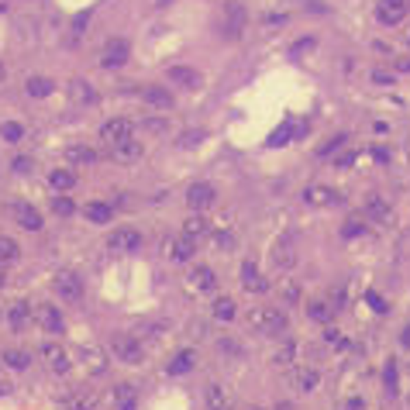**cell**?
Masks as SVG:
<instances>
[{"label":"cell","instance_id":"1","mask_svg":"<svg viewBox=\"0 0 410 410\" xmlns=\"http://www.w3.org/2000/svg\"><path fill=\"white\" fill-rule=\"evenodd\" d=\"M286 314L280 310V307H255L252 314H249V328L252 331H259V334H280V331H286Z\"/></svg>","mask_w":410,"mask_h":410},{"label":"cell","instance_id":"2","mask_svg":"<svg viewBox=\"0 0 410 410\" xmlns=\"http://www.w3.org/2000/svg\"><path fill=\"white\" fill-rule=\"evenodd\" d=\"M111 352H114L121 362H128V365H138V362L145 358L141 341H138V338H131V334H114V338H111Z\"/></svg>","mask_w":410,"mask_h":410},{"label":"cell","instance_id":"3","mask_svg":"<svg viewBox=\"0 0 410 410\" xmlns=\"http://www.w3.org/2000/svg\"><path fill=\"white\" fill-rule=\"evenodd\" d=\"M52 286H56V293H59L66 304H76V300H83V280H80L76 273H69V269L56 273Z\"/></svg>","mask_w":410,"mask_h":410},{"label":"cell","instance_id":"4","mask_svg":"<svg viewBox=\"0 0 410 410\" xmlns=\"http://www.w3.org/2000/svg\"><path fill=\"white\" fill-rule=\"evenodd\" d=\"M214 200H218V190L211 183H193L186 190V203H190V211H207L214 207Z\"/></svg>","mask_w":410,"mask_h":410},{"label":"cell","instance_id":"5","mask_svg":"<svg viewBox=\"0 0 410 410\" xmlns=\"http://www.w3.org/2000/svg\"><path fill=\"white\" fill-rule=\"evenodd\" d=\"M138 245H141V235H138L135 228H117V231H111V238H107V249L117 252V255L138 252Z\"/></svg>","mask_w":410,"mask_h":410},{"label":"cell","instance_id":"6","mask_svg":"<svg viewBox=\"0 0 410 410\" xmlns=\"http://www.w3.org/2000/svg\"><path fill=\"white\" fill-rule=\"evenodd\" d=\"M100 138H104L107 145H117V141H124V138H135V124H131L128 117H114V121H107V124L100 128Z\"/></svg>","mask_w":410,"mask_h":410},{"label":"cell","instance_id":"7","mask_svg":"<svg viewBox=\"0 0 410 410\" xmlns=\"http://www.w3.org/2000/svg\"><path fill=\"white\" fill-rule=\"evenodd\" d=\"M290 383H293V389H297V393H314V389H317V383H321V372H317V369H310V365H297V369L290 372Z\"/></svg>","mask_w":410,"mask_h":410},{"label":"cell","instance_id":"8","mask_svg":"<svg viewBox=\"0 0 410 410\" xmlns=\"http://www.w3.org/2000/svg\"><path fill=\"white\" fill-rule=\"evenodd\" d=\"M42 358L49 362V369H56V372H69V355H66V348L62 345H56V341H42Z\"/></svg>","mask_w":410,"mask_h":410},{"label":"cell","instance_id":"9","mask_svg":"<svg viewBox=\"0 0 410 410\" xmlns=\"http://www.w3.org/2000/svg\"><path fill=\"white\" fill-rule=\"evenodd\" d=\"M245 28V8L238 4V0H231V4L225 8V35L228 38H238Z\"/></svg>","mask_w":410,"mask_h":410},{"label":"cell","instance_id":"10","mask_svg":"<svg viewBox=\"0 0 410 410\" xmlns=\"http://www.w3.org/2000/svg\"><path fill=\"white\" fill-rule=\"evenodd\" d=\"M407 11H410V8H403L400 0H379V4H376V18H379L383 25H400V21L407 18Z\"/></svg>","mask_w":410,"mask_h":410},{"label":"cell","instance_id":"11","mask_svg":"<svg viewBox=\"0 0 410 410\" xmlns=\"http://www.w3.org/2000/svg\"><path fill=\"white\" fill-rule=\"evenodd\" d=\"M128 56H131L128 42H124V38H111L107 49H104V66H107V69H117V66L128 62Z\"/></svg>","mask_w":410,"mask_h":410},{"label":"cell","instance_id":"12","mask_svg":"<svg viewBox=\"0 0 410 410\" xmlns=\"http://www.w3.org/2000/svg\"><path fill=\"white\" fill-rule=\"evenodd\" d=\"M11 214H14V221H18L25 231H42V214H38L35 207H28V203H14Z\"/></svg>","mask_w":410,"mask_h":410},{"label":"cell","instance_id":"13","mask_svg":"<svg viewBox=\"0 0 410 410\" xmlns=\"http://www.w3.org/2000/svg\"><path fill=\"white\" fill-rule=\"evenodd\" d=\"M242 286H245L249 293H266V290H269V283H266V276L259 273L255 262H245V266H242Z\"/></svg>","mask_w":410,"mask_h":410},{"label":"cell","instance_id":"14","mask_svg":"<svg viewBox=\"0 0 410 410\" xmlns=\"http://www.w3.org/2000/svg\"><path fill=\"white\" fill-rule=\"evenodd\" d=\"M35 321H38L45 331H62V314H59V307H52V304H35Z\"/></svg>","mask_w":410,"mask_h":410},{"label":"cell","instance_id":"15","mask_svg":"<svg viewBox=\"0 0 410 410\" xmlns=\"http://www.w3.org/2000/svg\"><path fill=\"white\" fill-rule=\"evenodd\" d=\"M365 214H369V221L372 225H389V218H393V207L383 200V196H369L365 200Z\"/></svg>","mask_w":410,"mask_h":410},{"label":"cell","instance_id":"16","mask_svg":"<svg viewBox=\"0 0 410 410\" xmlns=\"http://www.w3.org/2000/svg\"><path fill=\"white\" fill-rule=\"evenodd\" d=\"M307 203H314V207H334V203H341V196H338V190L317 183V186L307 190Z\"/></svg>","mask_w":410,"mask_h":410},{"label":"cell","instance_id":"17","mask_svg":"<svg viewBox=\"0 0 410 410\" xmlns=\"http://www.w3.org/2000/svg\"><path fill=\"white\" fill-rule=\"evenodd\" d=\"M169 80H172L176 87H183V90H196V87L203 83V76H200L196 69H190V66H172V69H169Z\"/></svg>","mask_w":410,"mask_h":410},{"label":"cell","instance_id":"18","mask_svg":"<svg viewBox=\"0 0 410 410\" xmlns=\"http://www.w3.org/2000/svg\"><path fill=\"white\" fill-rule=\"evenodd\" d=\"M141 141H135V138H124V141H117V145H111V155L117 159V162H135V159H141Z\"/></svg>","mask_w":410,"mask_h":410},{"label":"cell","instance_id":"19","mask_svg":"<svg viewBox=\"0 0 410 410\" xmlns=\"http://www.w3.org/2000/svg\"><path fill=\"white\" fill-rule=\"evenodd\" d=\"M273 262H276L280 269L297 266V249H293V242H290V238H280V242L273 245Z\"/></svg>","mask_w":410,"mask_h":410},{"label":"cell","instance_id":"20","mask_svg":"<svg viewBox=\"0 0 410 410\" xmlns=\"http://www.w3.org/2000/svg\"><path fill=\"white\" fill-rule=\"evenodd\" d=\"M66 159H69L73 166H93V162L100 159V152L90 148V145H69V148H66Z\"/></svg>","mask_w":410,"mask_h":410},{"label":"cell","instance_id":"21","mask_svg":"<svg viewBox=\"0 0 410 410\" xmlns=\"http://www.w3.org/2000/svg\"><path fill=\"white\" fill-rule=\"evenodd\" d=\"M190 286H193V290H214V286H218L214 269H211V266H196V269L190 273Z\"/></svg>","mask_w":410,"mask_h":410},{"label":"cell","instance_id":"22","mask_svg":"<svg viewBox=\"0 0 410 410\" xmlns=\"http://www.w3.org/2000/svg\"><path fill=\"white\" fill-rule=\"evenodd\" d=\"M183 235H186V238H193V242L207 238V235H211V221H207V218H200V214H193V218H186Z\"/></svg>","mask_w":410,"mask_h":410},{"label":"cell","instance_id":"23","mask_svg":"<svg viewBox=\"0 0 410 410\" xmlns=\"http://www.w3.org/2000/svg\"><path fill=\"white\" fill-rule=\"evenodd\" d=\"M97 403H100L97 389H80L76 396H69L66 410H97Z\"/></svg>","mask_w":410,"mask_h":410},{"label":"cell","instance_id":"24","mask_svg":"<svg viewBox=\"0 0 410 410\" xmlns=\"http://www.w3.org/2000/svg\"><path fill=\"white\" fill-rule=\"evenodd\" d=\"M207 403H211V410H235L231 393L225 386H207Z\"/></svg>","mask_w":410,"mask_h":410},{"label":"cell","instance_id":"25","mask_svg":"<svg viewBox=\"0 0 410 410\" xmlns=\"http://www.w3.org/2000/svg\"><path fill=\"white\" fill-rule=\"evenodd\" d=\"M145 100H148L152 107H159V111H169V107H172V93L162 90V87H145Z\"/></svg>","mask_w":410,"mask_h":410},{"label":"cell","instance_id":"26","mask_svg":"<svg viewBox=\"0 0 410 410\" xmlns=\"http://www.w3.org/2000/svg\"><path fill=\"white\" fill-rule=\"evenodd\" d=\"M193 252H196V242H193V238L179 235V238L172 242V259H176V262H190V259H193Z\"/></svg>","mask_w":410,"mask_h":410},{"label":"cell","instance_id":"27","mask_svg":"<svg viewBox=\"0 0 410 410\" xmlns=\"http://www.w3.org/2000/svg\"><path fill=\"white\" fill-rule=\"evenodd\" d=\"M193 365H196V355L186 348V352H179V355H176V358L166 365V372H172V376H183V372H190Z\"/></svg>","mask_w":410,"mask_h":410},{"label":"cell","instance_id":"28","mask_svg":"<svg viewBox=\"0 0 410 410\" xmlns=\"http://www.w3.org/2000/svg\"><path fill=\"white\" fill-rule=\"evenodd\" d=\"M83 365H87V372L100 376V372L107 369V362H104V352H100V348H83Z\"/></svg>","mask_w":410,"mask_h":410},{"label":"cell","instance_id":"29","mask_svg":"<svg viewBox=\"0 0 410 410\" xmlns=\"http://www.w3.org/2000/svg\"><path fill=\"white\" fill-rule=\"evenodd\" d=\"M307 314H310V321H317V324H328V321L334 317V307H331L328 300H314V304L307 307Z\"/></svg>","mask_w":410,"mask_h":410},{"label":"cell","instance_id":"30","mask_svg":"<svg viewBox=\"0 0 410 410\" xmlns=\"http://www.w3.org/2000/svg\"><path fill=\"white\" fill-rule=\"evenodd\" d=\"M8 317H11V328H14V331H25V328H28V304H21V300L11 304V307H8Z\"/></svg>","mask_w":410,"mask_h":410},{"label":"cell","instance_id":"31","mask_svg":"<svg viewBox=\"0 0 410 410\" xmlns=\"http://www.w3.org/2000/svg\"><path fill=\"white\" fill-rule=\"evenodd\" d=\"M18 242L14 238H8V235H0V266H11L14 259H18Z\"/></svg>","mask_w":410,"mask_h":410},{"label":"cell","instance_id":"32","mask_svg":"<svg viewBox=\"0 0 410 410\" xmlns=\"http://www.w3.org/2000/svg\"><path fill=\"white\" fill-rule=\"evenodd\" d=\"M83 214H87L93 225H107V221H111V207H107V203H87Z\"/></svg>","mask_w":410,"mask_h":410},{"label":"cell","instance_id":"33","mask_svg":"<svg viewBox=\"0 0 410 410\" xmlns=\"http://www.w3.org/2000/svg\"><path fill=\"white\" fill-rule=\"evenodd\" d=\"M304 128L300 124H293V121H286V124H280V131H273V138H269V145H286V138H293V135H300Z\"/></svg>","mask_w":410,"mask_h":410},{"label":"cell","instance_id":"34","mask_svg":"<svg viewBox=\"0 0 410 410\" xmlns=\"http://www.w3.org/2000/svg\"><path fill=\"white\" fill-rule=\"evenodd\" d=\"M52 87H56V83L45 80V76H32V80H28V93H32V97H49Z\"/></svg>","mask_w":410,"mask_h":410},{"label":"cell","instance_id":"35","mask_svg":"<svg viewBox=\"0 0 410 410\" xmlns=\"http://www.w3.org/2000/svg\"><path fill=\"white\" fill-rule=\"evenodd\" d=\"M49 183H52L56 190H69V186H76V172H69V169H56V172L49 176Z\"/></svg>","mask_w":410,"mask_h":410},{"label":"cell","instance_id":"36","mask_svg":"<svg viewBox=\"0 0 410 410\" xmlns=\"http://www.w3.org/2000/svg\"><path fill=\"white\" fill-rule=\"evenodd\" d=\"M114 396H117V407H121V410H135V386H128V383H121Z\"/></svg>","mask_w":410,"mask_h":410},{"label":"cell","instance_id":"37","mask_svg":"<svg viewBox=\"0 0 410 410\" xmlns=\"http://www.w3.org/2000/svg\"><path fill=\"white\" fill-rule=\"evenodd\" d=\"M4 362H8L11 369H28V352H21V348H8V352H4Z\"/></svg>","mask_w":410,"mask_h":410},{"label":"cell","instance_id":"38","mask_svg":"<svg viewBox=\"0 0 410 410\" xmlns=\"http://www.w3.org/2000/svg\"><path fill=\"white\" fill-rule=\"evenodd\" d=\"M214 317H218V321H231V317H235V300L221 297V300L214 304Z\"/></svg>","mask_w":410,"mask_h":410},{"label":"cell","instance_id":"39","mask_svg":"<svg viewBox=\"0 0 410 410\" xmlns=\"http://www.w3.org/2000/svg\"><path fill=\"white\" fill-rule=\"evenodd\" d=\"M293 355H297V345H293V341H286V345L273 355V362H276V365H290V362H293Z\"/></svg>","mask_w":410,"mask_h":410},{"label":"cell","instance_id":"40","mask_svg":"<svg viewBox=\"0 0 410 410\" xmlns=\"http://www.w3.org/2000/svg\"><path fill=\"white\" fill-rule=\"evenodd\" d=\"M52 211H56L59 218H69V214H73V200H69V196H52Z\"/></svg>","mask_w":410,"mask_h":410},{"label":"cell","instance_id":"41","mask_svg":"<svg viewBox=\"0 0 410 410\" xmlns=\"http://www.w3.org/2000/svg\"><path fill=\"white\" fill-rule=\"evenodd\" d=\"M73 97H76V100H87V104H93V100H97V93H93V87H90V83H73Z\"/></svg>","mask_w":410,"mask_h":410},{"label":"cell","instance_id":"42","mask_svg":"<svg viewBox=\"0 0 410 410\" xmlns=\"http://www.w3.org/2000/svg\"><path fill=\"white\" fill-rule=\"evenodd\" d=\"M383 379H386V393H396V362H386Z\"/></svg>","mask_w":410,"mask_h":410},{"label":"cell","instance_id":"43","mask_svg":"<svg viewBox=\"0 0 410 410\" xmlns=\"http://www.w3.org/2000/svg\"><path fill=\"white\" fill-rule=\"evenodd\" d=\"M0 135H4L8 141H18V138H21V124H11V121L0 124Z\"/></svg>","mask_w":410,"mask_h":410},{"label":"cell","instance_id":"44","mask_svg":"<svg viewBox=\"0 0 410 410\" xmlns=\"http://www.w3.org/2000/svg\"><path fill=\"white\" fill-rule=\"evenodd\" d=\"M362 231H365V225H362V221H348V225L341 228V235H345V238H355V235H362Z\"/></svg>","mask_w":410,"mask_h":410},{"label":"cell","instance_id":"45","mask_svg":"<svg viewBox=\"0 0 410 410\" xmlns=\"http://www.w3.org/2000/svg\"><path fill=\"white\" fill-rule=\"evenodd\" d=\"M365 300H369V307H372V310H376V314H386V310H389V307H386V300H383V297H379V293H369V297H365Z\"/></svg>","mask_w":410,"mask_h":410},{"label":"cell","instance_id":"46","mask_svg":"<svg viewBox=\"0 0 410 410\" xmlns=\"http://www.w3.org/2000/svg\"><path fill=\"white\" fill-rule=\"evenodd\" d=\"M334 166H338V169H352V166H355V152H341V155L334 159Z\"/></svg>","mask_w":410,"mask_h":410},{"label":"cell","instance_id":"47","mask_svg":"<svg viewBox=\"0 0 410 410\" xmlns=\"http://www.w3.org/2000/svg\"><path fill=\"white\" fill-rule=\"evenodd\" d=\"M214 245H218V249H231L235 238H231V235H214Z\"/></svg>","mask_w":410,"mask_h":410},{"label":"cell","instance_id":"48","mask_svg":"<svg viewBox=\"0 0 410 410\" xmlns=\"http://www.w3.org/2000/svg\"><path fill=\"white\" fill-rule=\"evenodd\" d=\"M324 341H328V345H341V331L328 328V331H324Z\"/></svg>","mask_w":410,"mask_h":410},{"label":"cell","instance_id":"49","mask_svg":"<svg viewBox=\"0 0 410 410\" xmlns=\"http://www.w3.org/2000/svg\"><path fill=\"white\" fill-rule=\"evenodd\" d=\"M393 69H396V73H410V59H407V56H403V59H393Z\"/></svg>","mask_w":410,"mask_h":410},{"label":"cell","instance_id":"50","mask_svg":"<svg viewBox=\"0 0 410 410\" xmlns=\"http://www.w3.org/2000/svg\"><path fill=\"white\" fill-rule=\"evenodd\" d=\"M283 297H286V300H297V297H300V290H297L293 283H286V286H283Z\"/></svg>","mask_w":410,"mask_h":410},{"label":"cell","instance_id":"51","mask_svg":"<svg viewBox=\"0 0 410 410\" xmlns=\"http://www.w3.org/2000/svg\"><path fill=\"white\" fill-rule=\"evenodd\" d=\"M14 169H18V172H28L32 162H28V159H14Z\"/></svg>","mask_w":410,"mask_h":410},{"label":"cell","instance_id":"52","mask_svg":"<svg viewBox=\"0 0 410 410\" xmlns=\"http://www.w3.org/2000/svg\"><path fill=\"white\" fill-rule=\"evenodd\" d=\"M403 42H407V45H410V25H407V28H403Z\"/></svg>","mask_w":410,"mask_h":410},{"label":"cell","instance_id":"53","mask_svg":"<svg viewBox=\"0 0 410 410\" xmlns=\"http://www.w3.org/2000/svg\"><path fill=\"white\" fill-rule=\"evenodd\" d=\"M4 280H8V276H4V266H0V286H4Z\"/></svg>","mask_w":410,"mask_h":410},{"label":"cell","instance_id":"54","mask_svg":"<svg viewBox=\"0 0 410 410\" xmlns=\"http://www.w3.org/2000/svg\"><path fill=\"white\" fill-rule=\"evenodd\" d=\"M0 393H8V383H0Z\"/></svg>","mask_w":410,"mask_h":410},{"label":"cell","instance_id":"55","mask_svg":"<svg viewBox=\"0 0 410 410\" xmlns=\"http://www.w3.org/2000/svg\"><path fill=\"white\" fill-rule=\"evenodd\" d=\"M400 4H403V8H410V0H400Z\"/></svg>","mask_w":410,"mask_h":410},{"label":"cell","instance_id":"56","mask_svg":"<svg viewBox=\"0 0 410 410\" xmlns=\"http://www.w3.org/2000/svg\"><path fill=\"white\" fill-rule=\"evenodd\" d=\"M0 80H4V66H0Z\"/></svg>","mask_w":410,"mask_h":410},{"label":"cell","instance_id":"57","mask_svg":"<svg viewBox=\"0 0 410 410\" xmlns=\"http://www.w3.org/2000/svg\"><path fill=\"white\" fill-rule=\"evenodd\" d=\"M162 4H169V0H162Z\"/></svg>","mask_w":410,"mask_h":410},{"label":"cell","instance_id":"58","mask_svg":"<svg viewBox=\"0 0 410 410\" xmlns=\"http://www.w3.org/2000/svg\"><path fill=\"white\" fill-rule=\"evenodd\" d=\"M255 410H262V407H255Z\"/></svg>","mask_w":410,"mask_h":410}]
</instances>
